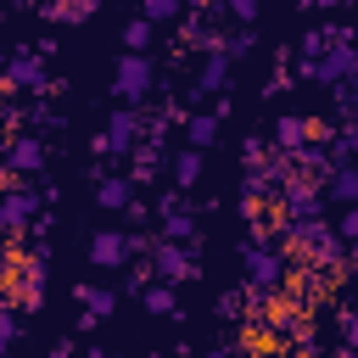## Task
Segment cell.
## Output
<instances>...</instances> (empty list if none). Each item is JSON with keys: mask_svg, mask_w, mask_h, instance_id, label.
<instances>
[{"mask_svg": "<svg viewBox=\"0 0 358 358\" xmlns=\"http://www.w3.org/2000/svg\"><path fill=\"white\" fill-rule=\"evenodd\" d=\"M296 78H302V84H324V90H347V84H358V39L330 45L319 62H296Z\"/></svg>", "mask_w": 358, "mask_h": 358, "instance_id": "6da1fadb", "label": "cell"}, {"mask_svg": "<svg viewBox=\"0 0 358 358\" xmlns=\"http://www.w3.org/2000/svg\"><path fill=\"white\" fill-rule=\"evenodd\" d=\"M157 90V67H151V56H117L112 62V95H117V106H140L145 95Z\"/></svg>", "mask_w": 358, "mask_h": 358, "instance_id": "7a4b0ae2", "label": "cell"}, {"mask_svg": "<svg viewBox=\"0 0 358 358\" xmlns=\"http://www.w3.org/2000/svg\"><path fill=\"white\" fill-rule=\"evenodd\" d=\"M241 263H246V285H257V291H280L285 285V252L280 246H268V241H241Z\"/></svg>", "mask_w": 358, "mask_h": 358, "instance_id": "3957f363", "label": "cell"}, {"mask_svg": "<svg viewBox=\"0 0 358 358\" xmlns=\"http://www.w3.org/2000/svg\"><path fill=\"white\" fill-rule=\"evenodd\" d=\"M157 235H162V241H173V246H190V252H201L196 213L185 207V196H179V190H162V196H157Z\"/></svg>", "mask_w": 358, "mask_h": 358, "instance_id": "277c9868", "label": "cell"}, {"mask_svg": "<svg viewBox=\"0 0 358 358\" xmlns=\"http://www.w3.org/2000/svg\"><path fill=\"white\" fill-rule=\"evenodd\" d=\"M319 213H324L319 179H291V185L280 190V224H313Z\"/></svg>", "mask_w": 358, "mask_h": 358, "instance_id": "5b68a950", "label": "cell"}, {"mask_svg": "<svg viewBox=\"0 0 358 358\" xmlns=\"http://www.w3.org/2000/svg\"><path fill=\"white\" fill-rule=\"evenodd\" d=\"M101 134H106V151L112 157H134V145H145V112L140 106H117Z\"/></svg>", "mask_w": 358, "mask_h": 358, "instance_id": "8992f818", "label": "cell"}, {"mask_svg": "<svg viewBox=\"0 0 358 358\" xmlns=\"http://www.w3.org/2000/svg\"><path fill=\"white\" fill-rule=\"evenodd\" d=\"M6 90H17V95H39V90H50V73H45V62H39L34 45L11 50V62H6Z\"/></svg>", "mask_w": 358, "mask_h": 358, "instance_id": "52a82bcc", "label": "cell"}, {"mask_svg": "<svg viewBox=\"0 0 358 358\" xmlns=\"http://www.w3.org/2000/svg\"><path fill=\"white\" fill-rule=\"evenodd\" d=\"M45 274H50V252H22V257H17V280H22L17 308H22V313H39V308H45Z\"/></svg>", "mask_w": 358, "mask_h": 358, "instance_id": "ba28073f", "label": "cell"}, {"mask_svg": "<svg viewBox=\"0 0 358 358\" xmlns=\"http://www.w3.org/2000/svg\"><path fill=\"white\" fill-rule=\"evenodd\" d=\"M151 268H157L168 285H179V280H201V263H196V252H190V246H173V241H157V252H151Z\"/></svg>", "mask_w": 358, "mask_h": 358, "instance_id": "9c48e42d", "label": "cell"}, {"mask_svg": "<svg viewBox=\"0 0 358 358\" xmlns=\"http://www.w3.org/2000/svg\"><path fill=\"white\" fill-rule=\"evenodd\" d=\"M39 207H45L39 190H22V185L0 190V229H28V224L39 218Z\"/></svg>", "mask_w": 358, "mask_h": 358, "instance_id": "30bf717a", "label": "cell"}, {"mask_svg": "<svg viewBox=\"0 0 358 358\" xmlns=\"http://www.w3.org/2000/svg\"><path fill=\"white\" fill-rule=\"evenodd\" d=\"M90 268H129V229H95L90 235Z\"/></svg>", "mask_w": 358, "mask_h": 358, "instance_id": "8fae6325", "label": "cell"}, {"mask_svg": "<svg viewBox=\"0 0 358 358\" xmlns=\"http://www.w3.org/2000/svg\"><path fill=\"white\" fill-rule=\"evenodd\" d=\"M224 84H229V56L213 50V56H201V73H196V84H190L185 95H190V101H218Z\"/></svg>", "mask_w": 358, "mask_h": 358, "instance_id": "7c38bea8", "label": "cell"}, {"mask_svg": "<svg viewBox=\"0 0 358 358\" xmlns=\"http://www.w3.org/2000/svg\"><path fill=\"white\" fill-rule=\"evenodd\" d=\"M0 157H6L11 173H39V168H45V140H39V134H11V145H6Z\"/></svg>", "mask_w": 358, "mask_h": 358, "instance_id": "4fadbf2b", "label": "cell"}, {"mask_svg": "<svg viewBox=\"0 0 358 358\" xmlns=\"http://www.w3.org/2000/svg\"><path fill=\"white\" fill-rule=\"evenodd\" d=\"M73 302H78V313H90L95 324L117 313V291H112V285H95V280H78V285H73Z\"/></svg>", "mask_w": 358, "mask_h": 358, "instance_id": "5bb4252c", "label": "cell"}, {"mask_svg": "<svg viewBox=\"0 0 358 358\" xmlns=\"http://www.w3.org/2000/svg\"><path fill=\"white\" fill-rule=\"evenodd\" d=\"M268 145H274V151H285V157H291V151H302V145H313V140H308V117H302V112H280V117H274V129H268Z\"/></svg>", "mask_w": 358, "mask_h": 358, "instance_id": "9a60e30c", "label": "cell"}, {"mask_svg": "<svg viewBox=\"0 0 358 358\" xmlns=\"http://www.w3.org/2000/svg\"><path fill=\"white\" fill-rule=\"evenodd\" d=\"M95 11H101V0H45V6H39V17H45V22H62V28L90 22Z\"/></svg>", "mask_w": 358, "mask_h": 358, "instance_id": "2e32d148", "label": "cell"}, {"mask_svg": "<svg viewBox=\"0 0 358 358\" xmlns=\"http://www.w3.org/2000/svg\"><path fill=\"white\" fill-rule=\"evenodd\" d=\"M95 201H101L106 213H129V201H134V179H129V173H101Z\"/></svg>", "mask_w": 358, "mask_h": 358, "instance_id": "e0dca14e", "label": "cell"}, {"mask_svg": "<svg viewBox=\"0 0 358 358\" xmlns=\"http://www.w3.org/2000/svg\"><path fill=\"white\" fill-rule=\"evenodd\" d=\"M324 196L341 207H358V162H336V173L324 179Z\"/></svg>", "mask_w": 358, "mask_h": 358, "instance_id": "ac0fdd59", "label": "cell"}, {"mask_svg": "<svg viewBox=\"0 0 358 358\" xmlns=\"http://www.w3.org/2000/svg\"><path fill=\"white\" fill-rule=\"evenodd\" d=\"M218 129H224V123L201 106V112H190V117H185V145H190V151H207V145L218 140Z\"/></svg>", "mask_w": 358, "mask_h": 358, "instance_id": "d6986e66", "label": "cell"}, {"mask_svg": "<svg viewBox=\"0 0 358 358\" xmlns=\"http://www.w3.org/2000/svg\"><path fill=\"white\" fill-rule=\"evenodd\" d=\"M168 179H173L179 190H190V185L201 179V151H190V145L173 151V157H168Z\"/></svg>", "mask_w": 358, "mask_h": 358, "instance_id": "ffe728a7", "label": "cell"}, {"mask_svg": "<svg viewBox=\"0 0 358 358\" xmlns=\"http://www.w3.org/2000/svg\"><path fill=\"white\" fill-rule=\"evenodd\" d=\"M140 308H145V313H157V319H173V308H179V291H173L168 280H157V285L140 296Z\"/></svg>", "mask_w": 358, "mask_h": 358, "instance_id": "44dd1931", "label": "cell"}, {"mask_svg": "<svg viewBox=\"0 0 358 358\" xmlns=\"http://www.w3.org/2000/svg\"><path fill=\"white\" fill-rule=\"evenodd\" d=\"M157 168H162V145H134L129 179H134V185H140V179H157Z\"/></svg>", "mask_w": 358, "mask_h": 358, "instance_id": "7402d4cb", "label": "cell"}, {"mask_svg": "<svg viewBox=\"0 0 358 358\" xmlns=\"http://www.w3.org/2000/svg\"><path fill=\"white\" fill-rule=\"evenodd\" d=\"M330 157H336V162H358V117H352V123H336Z\"/></svg>", "mask_w": 358, "mask_h": 358, "instance_id": "603a6c76", "label": "cell"}, {"mask_svg": "<svg viewBox=\"0 0 358 358\" xmlns=\"http://www.w3.org/2000/svg\"><path fill=\"white\" fill-rule=\"evenodd\" d=\"M268 157H274V145H268L263 134H246V140H241V162H246V173H263Z\"/></svg>", "mask_w": 358, "mask_h": 358, "instance_id": "cb8c5ba5", "label": "cell"}, {"mask_svg": "<svg viewBox=\"0 0 358 358\" xmlns=\"http://www.w3.org/2000/svg\"><path fill=\"white\" fill-rule=\"evenodd\" d=\"M140 17H145L151 28H157V22H185V6H179V0H145Z\"/></svg>", "mask_w": 358, "mask_h": 358, "instance_id": "d4e9b609", "label": "cell"}, {"mask_svg": "<svg viewBox=\"0 0 358 358\" xmlns=\"http://www.w3.org/2000/svg\"><path fill=\"white\" fill-rule=\"evenodd\" d=\"M123 45H129V56H145V45H151V22H145V17H129V22H123Z\"/></svg>", "mask_w": 358, "mask_h": 358, "instance_id": "484cf974", "label": "cell"}, {"mask_svg": "<svg viewBox=\"0 0 358 358\" xmlns=\"http://www.w3.org/2000/svg\"><path fill=\"white\" fill-rule=\"evenodd\" d=\"M11 341H17V308H11V296L0 291V358L11 352Z\"/></svg>", "mask_w": 358, "mask_h": 358, "instance_id": "4316f807", "label": "cell"}, {"mask_svg": "<svg viewBox=\"0 0 358 358\" xmlns=\"http://www.w3.org/2000/svg\"><path fill=\"white\" fill-rule=\"evenodd\" d=\"M151 274H157L151 263H134V268L123 274V291H134V296H145V291H151Z\"/></svg>", "mask_w": 358, "mask_h": 358, "instance_id": "83f0119b", "label": "cell"}, {"mask_svg": "<svg viewBox=\"0 0 358 358\" xmlns=\"http://www.w3.org/2000/svg\"><path fill=\"white\" fill-rule=\"evenodd\" d=\"M336 330H341V347H347V352H358V308L336 313Z\"/></svg>", "mask_w": 358, "mask_h": 358, "instance_id": "f1b7e54d", "label": "cell"}, {"mask_svg": "<svg viewBox=\"0 0 358 358\" xmlns=\"http://www.w3.org/2000/svg\"><path fill=\"white\" fill-rule=\"evenodd\" d=\"M224 17H235L241 28H252L257 22V0H224Z\"/></svg>", "mask_w": 358, "mask_h": 358, "instance_id": "f546056e", "label": "cell"}, {"mask_svg": "<svg viewBox=\"0 0 358 358\" xmlns=\"http://www.w3.org/2000/svg\"><path fill=\"white\" fill-rule=\"evenodd\" d=\"M252 45H257V39H252V28H235V34H224V56H229V62H235V56H246Z\"/></svg>", "mask_w": 358, "mask_h": 358, "instance_id": "4dcf8cb0", "label": "cell"}, {"mask_svg": "<svg viewBox=\"0 0 358 358\" xmlns=\"http://www.w3.org/2000/svg\"><path fill=\"white\" fill-rule=\"evenodd\" d=\"M336 235H341L347 246H358V207H341V218H336Z\"/></svg>", "mask_w": 358, "mask_h": 358, "instance_id": "1f68e13d", "label": "cell"}, {"mask_svg": "<svg viewBox=\"0 0 358 358\" xmlns=\"http://www.w3.org/2000/svg\"><path fill=\"white\" fill-rule=\"evenodd\" d=\"M218 319H241V291H224L218 296Z\"/></svg>", "mask_w": 358, "mask_h": 358, "instance_id": "d6a6232c", "label": "cell"}, {"mask_svg": "<svg viewBox=\"0 0 358 358\" xmlns=\"http://www.w3.org/2000/svg\"><path fill=\"white\" fill-rule=\"evenodd\" d=\"M34 129H62V112H45V101L34 106Z\"/></svg>", "mask_w": 358, "mask_h": 358, "instance_id": "836d02e7", "label": "cell"}, {"mask_svg": "<svg viewBox=\"0 0 358 358\" xmlns=\"http://www.w3.org/2000/svg\"><path fill=\"white\" fill-rule=\"evenodd\" d=\"M291 78H296V73H285V67H280V73L263 84V95H280V90H291Z\"/></svg>", "mask_w": 358, "mask_h": 358, "instance_id": "e575fe53", "label": "cell"}, {"mask_svg": "<svg viewBox=\"0 0 358 358\" xmlns=\"http://www.w3.org/2000/svg\"><path fill=\"white\" fill-rule=\"evenodd\" d=\"M151 213H157V207H145V201H140V196H134V201H129V213H123V218H129V224H145V218H151Z\"/></svg>", "mask_w": 358, "mask_h": 358, "instance_id": "d590c367", "label": "cell"}, {"mask_svg": "<svg viewBox=\"0 0 358 358\" xmlns=\"http://www.w3.org/2000/svg\"><path fill=\"white\" fill-rule=\"evenodd\" d=\"M50 358H84V352H78L73 341H56V347H50Z\"/></svg>", "mask_w": 358, "mask_h": 358, "instance_id": "8d00e7d4", "label": "cell"}, {"mask_svg": "<svg viewBox=\"0 0 358 358\" xmlns=\"http://www.w3.org/2000/svg\"><path fill=\"white\" fill-rule=\"evenodd\" d=\"M201 358H241V347H213V352H201Z\"/></svg>", "mask_w": 358, "mask_h": 358, "instance_id": "74e56055", "label": "cell"}, {"mask_svg": "<svg viewBox=\"0 0 358 358\" xmlns=\"http://www.w3.org/2000/svg\"><path fill=\"white\" fill-rule=\"evenodd\" d=\"M330 358H358V352H347V347H336V352H330Z\"/></svg>", "mask_w": 358, "mask_h": 358, "instance_id": "f35d334b", "label": "cell"}, {"mask_svg": "<svg viewBox=\"0 0 358 358\" xmlns=\"http://www.w3.org/2000/svg\"><path fill=\"white\" fill-rule=\"evenodd\" d=\"M6 62H11V56H0V84H6Z\"/></svg>", "mask_w": 358, "mask_h": 358, "instance_id": "ab89813d", "label": "cell"}, {"mask_svg": "<svg viewBox=\"0 0 358 358\" xmlns=\"http://www.w3.org/2000/svg\"><path fill=\"white\" fill-rule=\"evenodd\" d=\"M352 291H358V274H352Z\"/></svg>", "mask_w": 358, "mask_h": 358, "instance_id": "60d3db41", "label": "cell"}]
</instances>
